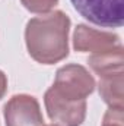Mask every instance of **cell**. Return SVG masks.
<instances>
[{"label": "cell", "instance_id": "4", "mask_svg": "<svg viewBox=\"0 0 124 126\" xmlns=\"http://www.w3.org/2000/svg\"><path fill=\"white\" fill-rule=\"evenodd\" d=\"M6 126H44L39 103L35 97L13 95L4 106Z\"/></svg>", "mask_w": 124, "mask_h": 126}, {"label": "cell", "instance_id": "8", "mask_svg": "<svg viewBox=\"0 0 124 126\" xmlns=\"http://www.w3.org/2000/svg\"><path fill=\"white\" fill-rule=\"evenodd\" d=\"M22 4L34 13H47L50 12L59 0H21Z\"/></svg>", "mask_w": 124, "mask_h": 126}, {"label": "cell", "instance_id": "2", "mask_svg": "<svg viewBox=\"0 0 124 126\" xmlns=\"http://www.w3.org/2000/svg\"><path fill=\"white\" fill-rule=\"evenodd\" d=\"M95 81L92 75L80 64H66L57 70L56 81L48 90L66 101H83L93 93Z\"/></svg>", "mask_w": 124, "mask_h": 126}, {"label": "cell", "instance_id": "6", "mask_svg": "<svg viewBox=\"0 0 124 126\" xmlns=\"http://www.w3.org/2000/svg\"><path fill=\"white\" fill-rule=\"evenodd\" d=\"M44 103L51 120L62 126H80L86 116V100L66 101L50 91L45 93Z\"/></svg>", "mask_w": 124, "mask_h": 126}, {"label": "cell", "instance_id": "1", "mask_svg": "<svg viewBox=\"0 0 124 126\" xmlns=\"http://www.w3.org/2000/svg\"><path fill=\"white\" fill-rule=\"evenodd\" d=\"M69 28L70 19L60 10L32 18L25 30L29 56L42 64H53L67 57Z\"/></svg>", "mask_w": 124, "mask_h": 126}, {"label": "cell", "instance_id": "3", "mask_svg": "<svg viewBox=\"0 0 124 126\" xmlns=\"http://www.w3.org/2000/svg\"><path fill=\"white\" fill-rule=\"evenodd\" d=\"M73 7L93 25L120 28L124 18L123 0H70Z\"/></svg>", "mask_w": 124, "mask_h": 126}, {"label": "cell", "instance_id": "7", "mask_svg": "<svg viewBox=\"0 0 124 126\" xmlns=\"http://www.w3.org/2000/svg\"><path fill=\"white\" fill-rule=\"evenodd\" d=\"M99 94L114 109H123V70L99 78Z\"/></svg>", "mask_w": 124, "mask_h": 126}, {"label": "cell", "instance_id": "11", "mask_svg": "<svg viewBox=\"0 0 124 126\" xmlns=\"http://www.w3.org/2000/svg\"><path fill=\"white\" fill-rule=\"evenodd\" d=\"M48 126H57V125H48Z\"/></svg>", "mask_w": 124, "mask_h": 126}, {"label": "cell", "instance_id": "10", "mask_svg": "<svg viewBox=\"0 0 124 126\" xmlns=\"http://www.w3.org/2000/svg\"><path fill=\"white\" fill-rule=\"evenodd\" d=\"M6 90H7V78L0 70V100L3 98V95L6 94Z\"/></svg>", "mask_w": 124, "mask_h": 126}, {"label": "cell", "instance_id": "5", "mask_svg": "<svg viewBox=\"0 0 124 126\" xmlns=\"http://www.w3.org/2000/svg\"><path fill=\"white\" fill-rule=\"evenodd\" d=\"M73 46L77 51H91L92 54H101L123 48L118 35L111 32L96 31L86 25H79L76 28Z\"/></svg>", "mask_w": 124, "mask_h": 126}, {"label": "cell", "instance_id": "9", "mask_svg": "<svg viewBox=\"0 0 124 126\" xmlns=\"http://www.w3.org/2000/svg\"><path fill=\"white\" fill-rule=\"evenodd\" d=\"M102 126H123V109L110 107L104 116Z\"/></svg>", "mask_w": 124, "mask_h": 126}]
</instances>
